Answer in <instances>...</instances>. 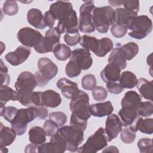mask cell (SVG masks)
<instances>
[{
  "mask_svg": "<svg viewBox=\"0 0 153 153\" xmlns=\"http://www.w3.org/2000/svg\"><path fill=\"white\" fill-rule=\"evenodd\" d=\"M137 147L141 153L152 152V141L150 138H142L137 142Z\"/></svg>",
  "mask_w": 153,
  "mask_h": 153,
  "instance_id": "f6af8a7d",
  "label": "cell"
},
{
  "mask_svg": "<svg viewBox=\"0 0 153 153\" xmlns=\"http://www.w3.org/2000/svg\"><path fill=\"white\" fill-rule=\"evenodd\" d=\"M123 5L126 10L137 14L139 11V1H123Z\"/></svg>",
  "mask_w": 153,
  "mask_h": 153,
  "instance_id": "816d5d0a",
  "label": "cell"
},
{
  "mask_svg": "<svg viewBox=\"0 0 153 153\" xmlns=\"http://www.w3.org/2000/svg\"><path fill=\"white\" fill-rule=\"evenodd\" d=\"M43 128L46 133V135L50 137L54 135L59 129V126L51 120H47L45 121Z\"/></svg>",
  "mask_w": 153,
  "mask_h": 153,
  "instance_id": "c3c4849f",
  "label": "cell"
},
{
  "mask_svg": "<svg viewBox=\"0 0 153 153\" xmlns=\"http://www.w3.org/2000/svg\"><path fill=\"white\" fill-rule=\"evenodd\" d=\"M2 10L5 14L7 16H14L19 11V7L16 1H5L3 4Z\"/></svg>",
  "mask_w": 153,
  "mask_h": 153,
  "instance_id": "f35d334b",
  "label": "cell"
},
{
  "mask_svg": "<svg viewBox=\"0 0 153 153\" xmlns=\"http://www.w3.org/2000/svg\"><path fill=\"white\" fill-rule=\"evenodd\" d=\"M136 132L133 131L130 127L122 128L120 134L121 140L127 144H130L134 142L136 138Z\"/></svg>",
  "mask_w": 153,
  "mask_h": 153,
  "instance_id": "ee69618b",
  "label": "cell"
},
{
  "mask_svg": "<svg viewBox=\"0 0 153 153\" xmlns=\"http://www.w3.org/2000/svg\"><path fill=\"white\" fill-rule=\"evenodd\" d=\"M60 34L56 27L50 28L45 33L40 42L34 47L35 51L39 54L53 52L54 48L60 44Z\"/></svg>",
  "mask_w": 153,
  "mask_h": 153,
  "instance_id": "ba28073f",
  "label": "cell"
},
{
  "mask_svg": "<svg viewBox=\"0 0 153 153\" xmlns=\"http://www.w3.org/2000/svg\"><path fill=\"white\" fill-rule=\"evenodd\" d=\"M119 82L124 88L130 89L136 86L137 79L136 75L133 72L126 71L120 75Z\"/></svg>",
  "mask_w": 153,
  "mask_h": 153,
  "instance_id": "4dcf8cb0",
  "label": "cell"
},
{
  "mask_svg": "<svg viewBox=\"0 0 153 153\" xmlns=\"http://www.w3.org/2000/svg\"><path fill=\"white\" fill-rule=\"evenodd\" d=\"M37 66L41 75L50 81L54 78L58 73L57 65L47 57H41L38 60Z\"/></svg>",
  "mask_w": 153,
  "mask_h": 153,
  "instance_id": "9a60e30c",
  "label": "cell"
},
{
  "mask_svg": "<svg viewBox=\"0 0 153 153\" xmlns=\"http://www.w3.org/2000/svg\"><path fill=\"white\" fill-rule=\"evenodd\" d=\"M70 126L74 128L84 131L87 128V120L82 119L72 113L70 120Z\"/></svg>",
  "mask_w": 153,
  "mask_h": 153,
  "instance_id": "60d3db41",
  "label": "cell"
},
{
  "mask_svg": "<svg viewBox=\"0 0 153 153\" xmlns=\"http://www.w3.org/2000/svg\"><path fill=\"white\" fill-rule=\"evenodd\" d=\"M123 126L127 127L132 124L137 118V109L132 107H122L118 112Z\"/></svg>",
  "mask_w": 153,
  "mask_h": 153,
  "instance_id": "cb8c5ba5",
  "label": "cell"
},
{
  "mask_svg": "<svg viewBox=\"0 0 153 153\" xmlns=\"http://www.w3.org/2000/svg\"><path fill=\"white\" fill-rule=\"evenodd\" d=\"M31 53L30 48L23 45H19L17 49L8 53L5 56V60L12 66H18L25 62Z\"/></svg>",
  "mask_w": 153,
  "mask_h": 153,
  "instance_id": "5bb4252c",
  "label": "cell"
},
{
  "mask_svg": "<svg viewBox=\"0 0 153 153\" xmlns=\"http://www.w3.org/2000/svg\"><path fill=\"white\" fill-rule=\"evenodd\" d=\"M70 60L75 62L81 70L88 69L93 64L90 51L85 48H76L72 51Z\"/></svg>",
  "mask_w": 153,
  "mask_h": 153,
  "instance_id": "8fae6325",
  "label": "cell"
},
{
  "mask_svg": "<svg viewBox=\"0 0 153 153\" xmlns=\"http://www.w3.org/2000/svg\"><path fill=\"white\" fill-rule=\"evenodd\" d=\"M91 93L93 99L98 102L105 100L108 96V91L102 86H96L92 90Z\"/></svg>",
  "mask_w": 153,
  "mask_h": 153,
  "instance_id": "7dc6e473",
  "label": "cell"
},
{
  "mask_svg": "<svg viewBox=\"0 0 153 153\" xmlns=\"http://www.w3.org/2000/svg\"><path fill=\"white\" fill-rule=\"evenodd\" d=\"M41 91H35L33 92L32 96V104L35 106H40L41 105Z\"/></svg>",
  "mask_w": 153,
  "mask_h": 153,
  "instance_id": "680465c9",
  "label": "cell"
},
{
  "mask_svg": "<svg viewBox=\"0 0 153 153\" xmlns=\"http://www.w3.org/2000/svg\"><path fill=\"white\" fill-rule=\"evenodd\" d=\"M37 117L38 110L36 106L20 109L11 123V128L15 130L17 135L21 136L26 131L27 123L34 120Z\"/></svg>",
  "mask_w": 153,
  "mask_h": 153,
  "instance_id": "7a4b0ae2",
  "label": "cell"
},
{
  "mask_svg": "<svg viewBox=\"0 0 153 153\" xmlns=\"http://www.w3.org/2000/svg\"><path fill=\"white\" fill-rule=\"evenodd\" d=\"M108 62L117 65L121 70L124 69L127 66L125 54L121 47L120 44H118L114 48L108 57Z\"/></svg>",
  "mask_w": 153,
  "mask_h": 153,
  "instance_id": "7402d4cb",
  "label": "cell"
},
{
  "mask_svg": "<svg viewBox=\"0 0 153 153\" xmlns=\"http://www.w3.org/2000/svg\"><path fill=\"white\" fill-rule=\"evenodd\" d=\"M114 107L110 101L94 103L90 105V111L91 115L94 117H103L108 116L112 114Z\"/></svg>",
  "mask_w": 153,
  "mask_h": 153,
  "instance_id": "44dd1931",
  "label": "cell"
},
{
  "mask_svg": "<svg viewBox=\"0 0 153 153\" xmlns=\"http://www.w3.org/2000/svg\"><path fill=\"white\" fill-rule=\"evenodd\" d=\"M38 145L31 143L27 145L26 148L25 152H38Z\"/></svg>",
  "mask_w": 153,
  "mask_h": 153,
  "instance_id": "94428289",
  "label": "cell"
},
{
  "mask_svg": "<svg viewBox=\"0 0 153 153\" xmlns=\"http://www.w3.org/2000/svg\"><path fill=\"white\" fill-rule=\"evenodd\" d=\"M60 34L77 33L79 31V23L75 10H72L67 16L59 20L56 27Z\"/></svg>",
  "mask_w": 153,
  "mask_h": 153,
  "instance_id": "30bf717a",
  "label": "cell"
},
{
  "mask_svg": "<svg viewBox=\"0 0 153 153\" xmlns=\"http://www.w3.org/2000/svg\"><path fill=\"white\" fill-rule=\"evenodd\" d=\"M16 132L13 128L4 126L1 123L0 127V146L10 145L15 140Z\"/></svg>",
  "mask_w": 153,
  "mask_h": 153,
  "instance_id": "484cf974",
  "label": "cell"
},
{
  "mask_svg": "<svg viewBox=\"0 0 153 153\" xmlns=\"http://www.w3.org/2000/svg\"><path fill=\"white\" fill-rule=\"evenodd\" d=\"M95 8L93 1H84L79 8V30L83 33H91L95 30L92 13Z\"/></svg>",
  "mask_w": 153,
  "mask_h": 153,
  "instance_id": "52a82bcc",
  "label": "cell"
},
{
  "mask_svg": "<svg viewBox=\"0 0 153 153\" xmlns=\"http://www.w3.org/2000/svg\"><path fill=\"white\" fill-rule=\"evenodd\" d=\"M121 69L112 63H109L100 72L102 80L106 84L108 82L119 81Z\"/></svg>",
  "mask_w": 153,
  "mask_h": 153,
  "instance_id": "d6986e66",
  "label": "cell"
},
{
  "mask_svg": "<svg viewBox=\"0 0 153 153\" xmlns=\"http://www.w3.org/2000/svg\"><path fill=\"white\" fill-rule=\"evenodd\" d=\"M29 140L30 142L36 145L44 143L46 140V133L44 129L39 126H34L29 131Z\"/></svg>",
  "mask_w": 153,
  "mask_h": 153,
  "instance_id": "83f0119b",
  "label": "cell"
},
{
  "mask_svg": "<svg viewBox=\"0 0 153 153\" xmlns=\"http://www.w3.org/2000/svg\"><path fill=\"white\" fill-rule=\"evenodd\" d=\"M127 29L131 30L128 33L130 36L137 39H142L151 32L152 22L147 16H137L131 20Z\"/></svg>",
  "mask_w": 153,
  "mask_h": 153,
  "instance_id": "3957f363",
  "label": "cell"
},
{
  "mask_svg": "<svg viewBox=\"0 0 153 153\" xmlns=\"http://www.w3.org/2000/svg\"><path fill=\"white\" fill-rule=\"evenodd\" d=\"M10 100H17V92L8 85L0 87V105L1 108L5 106L7 102Z\"/></svg>",
  "mask_w": 153,
  "mask_h": 153,
  "instance_id": "f546056e",
  "label": "cell"
},
{
  "mask_svg": "<svg viewBox=\"0 0 153 153\" xmlns=\"http://www.w3.org/2000/svg\"><path fill=\"white\" fill-rule=\"evenodd\" d=\"M35 77L36 79V81L37 82V84L38 86L39 87H44L45 85H46L49 81H47L46 79H45L42 75L41 74L39 73V71H37L35 74Z\"/></svg>",
  "mask_w": 153,
  "mask_h": 153,
  "instance_id": "9f6ffc18",
  "label": "cell"
},
{
  "mask_svg": "<svg viewBox=\"0 0 153 153\" xmlns=\"http://www.w3.org/2000/svg\"><path fill=\"white\" fill-rule=\"evenodd\" d=\"M62 102V98L59 93L53 90H47L41 92V105L48 108H56Z\"/></svg>",
  "mask_w": 153,
  "mask_h": 153,
  "instance_id": "ac0fdd59",
  "label": "cell"
},
{
  "mask_svg": "<svg viewBox=\"0 0 153 153\" xmlns=\"http://www.w3.org/2000/svg\"><path fill=\"white\" fill-rule=\"evenodd\" d=\"M37 85L35 75L29 71L22 72L18 76L14 84L16 91L23 90L33 91Z\"/></svg>",
  "mask_w": 153,
  "mask_h": 153,
  "instance_id": "4fadbf2b",
  "label": "cell"
},
{
  "mask_svg": "<svg viewBox=\"0 0 153 153\" xmlns=\"http://www.w3.org/2000/svg\"><path fill=\"white\" fill-rule=\"evenodd\" d=\"M64 40L68 45L70 46H74L78 43L80 42L81 36L79 32L74 33H66L64 36Z\"/></svg>",
  "mask_w": 153,
  "mask_h": 153,
  "instance_id": "f907efd6",
  "label": "cell"
},
{
  "mask_svg": "<svg viewBox=\"0 0 153 153\" xmlns=\"http://www.w3.org/2000/svg\"><path fill=\"white\" fill-rule=\"evenodd\" d=\"M38 110V117L41 120H45L48 117V111L46 107L43 106H36Z\"/></svg>",
  "mask_w": 153,
  "mask_h": 153,
  "instance_id": "6f0895ef",
  "label": "cell"
},
{
  "mask_svg": "<svg viewBox=\"0 0 153 153\" xmlns=\"http://www.w3.org/2000/svg\"><path fill=\"white\" fill-rule=\"evenodd\" d=\"M141 99L140 96L135 91H128L122 99L121 105L122 107H132L137 109Z\"/></svg>",
  "mask_w": 153,
  "mask_h": 153,
  "instance_id": "f1b7e54d",
  "label": "cell"
},
{
  "mask_svg": "<svg viewBox=\"0 0 153 153\" xmlns=\"http://www.w3.org/2000/svg\"><path fill=\"white\" fill-rule=\"evenodd\" d=\"M38 152L39 153H55L54 149L50 142L44 143L38 146Z\"/></svg>",
  "mask_w": 153,
  "mask_h": 153,
  "instance_id": "11a10c76",
  "label": "cell"
},
{
  "mask_svg": "<svg viewBox=\"0 0 153 153\" xmlns=\"http://www.w3.org/2000/svg\"><path fill=\"white\" fill-rule=\"evenodd\" d=\"M27 19L28 23L36 29H42L47 27L44 22V16L38 8L30 9L27 11Z\"/></svg>",
  "mask_w": 153,
  "mask_h": 153,
  "instance_id": "603a6c76",
  "label": "cell"
},
{
  "mask_svg": "<svg viewBox=\"0 0 153 153\" xmlns=\"http://www.w3.org/2000/svg\"><path fill=\"white\" fill-rule=\"evenodd\" d=\"M153 104L152 101L140 102L137 108V115L139 117H148L152 115Z\"/></svg>",
  "mask_w": 153,
  "mask_h": 153,
  "instance_id": "8d00e7d4",
  "label": "cell"
},
{
  "mask_svg": "<svg viewBox=\"0 0 153 153\" xmlns=\"http://www.w3.org/2000/svg\"><path fill=\"white\" fill-rule=\"evenodd\" d=\"M109 4L113 7H118L123 5L122 1H109Z\"/></svg>",
  "mask_w": 153,
  "mask_h": 153,
  "instance_id": "be15d7a7",
  "label": "cell"
},
{
  "mask_svg": "<svg viewBox=\"0 0 153 153\" xmlns=\"http://www.w3.org/2000/svg\"><path fill=\"white\" fill-rule=\"evenodd\" d=\"M137 88L141 96L145 99L151 101L153 99V84L152 81L140 78L137 79Z\"/></svg>",
  "mask_w": 153,
  "mask_h": 153,
  "instance_id": "d4e9b609",
  "label": "cell"
},
{
  "mask_svg": "<svg viewBox=\"0 0 153 153\" xmlns=\"http://www.w3.org/2000/svg\"><path fill=\"white\" fill-rule=\"evenodd\" d=\"M55 57L60 61H65L69 59L72 54L71 48L64 44H58L53 51Z\"/></svg>",
  "mask_w": 153,
  "mask_h": 153,
  "instance_id": "836d02e7",
  "label": "cell"
},
{
  "mask_svg": "<svg viewBox=\"0 0 153 153\" xmlns=\"http://www.w3.org/2000/svg\"><path fill=\"white\" fill-rule=\"evenodd\" d=\"M17 100L23 106H29L33 105L32 102V96L33 91L17 90Z\"/></svg>",
  "mask_w": 153,
  "mask_h": 153,
  "instance_id": "74e56055",
  "label": "cell"
},
{
  "mask_svg": "<svg viewBox=\"0 0 153 153\" xmlns=\"http://www.w3.org/2000/svg\"><path fill=\"white\" fill-rule=\"evenodd\" d=\"M80 45L83 47V48L91 50L94 53V54H95L98 49L99 39L92 36L84 35L81 38Z\"/></svg>",
  "mask_w": 153,
  "mask_h": 153,
  "instance_id": "d6a6232c",
  "label": "cell"
},
{
  "mask_svg": "<svg viewBox=\"0 0 153 153\" xmlns=\"http://www.w3.org/2000/svg\"><path fill=\"white\" fill-rule=\"evenodd\" d=\"M89 100L88 94L79 90L70 102L69 108L72 113L84 120H87L90 118L92 115L90 111Z\"/></svg>",
  "mask_w": 153,
  "mask_h": 153,
  "instance_id": "8992f818",
  "label": "cell"
},
{
  "mask_svg": "<svg viewBox=\"0 0 153 153\" xmlns=\"http://www.w3.org/2000/svg\"><path fill=\"white\" fill-rule=\"evenodd\" d=\"M127 28L120 24H114L111 28V32L114 36L117 38L124 36L127 32Z\"/></svg>",
  "mask_w": 153,
  "mask_h": 153,
  "instance_id": "681fc988",
  "label": "cell"
},
{
  "mask_svg": "<svg viewBox=\"0 0 153 153\" xmlns=\"http://www.w3.org/2000/svg\"><path fill=\"white\" fill-rule=\"evenodd\" d=\"M72 10L73 7L71 2L59 1L51 4L49 11L56 20H60L67 16Z\"/></svg>",
  "mask_w": 153,
  "mask_h": 153,
  "instance_id": "e0dca14e",
  "label": "cell"
},
{
  "mask_svg": "<svg viewBox=\"0 0 153 153\" xmlns=\"http://www.w3.org/2000/svg\"><path fill=\"white\" fill-rule=\"evenodd\" d=\"M125 56L126 60H130L133 59L138 53L139 48L137 44L134 42H128L123 45H121Z\"/></svg>",
  "mask_w": 153,
  "mask_h": 153,
  "instance_id": "d590c367",
  "label": "cell"
},
{
  "mask_svg": "<svg viewBox=\"0 0 153 153\" xmlns=\"http://www.w3.org/2000/svg\"><path fill=\"white\" fill-rule=\"evenodd\" d=\"M81 69L74 62L69 60L65 67V74L69 78H75L80 75Z\"/></svg>",
  "mask_w": 153,
  "mask_h": 153,
  "instance_id": "b9f144b4",
  "label": "cell"
},
{
  "mask_svg": "<svg viewBox=\"0 0 153 153\" xmlns=\"http://www.w3.org/2000/svg\"><path fill=\"white\" fill-rule=\"evenodd\" d=\"M106 88L109 92L115 94H120L124 90V88L120 84L119 81L106 83Z\"/></svg>",
  "mask_w": 153,
  "mask_h": 153,
  "instance_id": "f5cc1de1",
  "label": "cell"
},
{
  "mask_svg": "<svg viewBox=\"0 0 153 153\" xmlns=\"http://www.w3.org/2000/svg\"><path fill=\"white\" fill-rule=\"evenodd\" d=\"M107 143L105 130L100 127L88 138L82 146L78 148L77 151L79 153H95L105 148L108 145Z\"/></svg>",
  "mask_w": 153,
  "mask_h": 153,
  "instance_id": "5b68a950",
  "label": "cell"
},
{
  "mask_svg": "<svg viewBox=\"0 0 153 153\" xmlns=\"http://www.w3.org/2000/svg\"><path fill=\"white\" fill-rule=\"evenodd\" d=\"M50 142L52 144L55 153H63L66 150V143L58 131L51 137Z\"/></svg>",
  "mask_w": 153,
  "mask_h": 153,
  "instance_id": "e575fe53",
  "label": "cell"
},
{
  "mask_svg": "<svg viewBox=\"0 0 153 153\" xmlns=\"http://www.w3.org/2000/svg\"><path fill=\"white\" fill-rule=\"evenodd\" d=\"M18 110L16 107L11 106L1 108V116H2L6 121L11 123L15 118Z\"/></svg>",
  "mask_w": 153,
  "mask_h": 153,
  "instance_id": "ab89813d",
  "label": "cell"
},
{
  "mask_svg": "<svg viewBox=\"0 0 153 153\" xmlns=\"http://www.w3.org/2000/svg\"><path fill=\"white\" fill-rule=\"evenodd\" d=\"M96 79L93 74H87L81 79V85L84 90H92L96 86Z\"/></svg>",
  "mask_w": 153,
  "mask_h": 153,
  "instance_id": "7bdbcfd3",
  "label": "cell"
},
{
  "mask_svg": "<svg viewBox=\"0 0 153 153\" xmlns=\"http://www.w3.org/2000/svg\"><path fill=\"white\" fill-rule=\"evenodd\" d=\"M1 85H7L10 82V77L7 72L0 71Z\"/></svg>",
  "mask_w": 153,
  "mask_h": 153,
  "instance_id": "91938a15",
  "label": "cell"
},
{
  "mask_svg": "<svg viewBox=\"0 0 153 153\" xmlns=\"http://www.w3.org/2000/svg\"><path fill=\"white\" fill-rule=\"evenodd\" d=\"M58 133L66 143V150L71 152L77 151L79 145L84 140V131L71 126L61 127L59 129Z\"/></svg>",
  "mask_w": 153,
  "mask_h": 153,
  "instance_id": "277c9868",
  "label": "cell"
},
{
  "mask_svg": "<svg viewBox=\"0 0 153 153\" xmlns=\"http://www.w3.org/2000/svg\"><path fill=\"white\" fill-rule=\"evenodd\" d=\"M49 118L55 122L59 127L63 126L67 121L66 115L64 112L60 111L53 112L50 113L49 115Z\"/></svg>",
  "mask_w": 153,
  "mask_h": 153,
  "instance_id": "bcb514c9",
  "label": "cell"
},
{
  "mask_svg": "<svg viewBox=\"0 0 153 153\" xmlns=\"http://www.w3.org/2000/svg\"><path fill=\"white\" fill-rule=\"evenodd\" d=\"M123 124L120 117L115 114L108 115L106 120L105 132L108 142L112 141L121 132Z\"/></svg>",
  "mask_w": 153,
  "mask_h": 153,
  "instance_id": "7c38bea8",
  "label": "cell"
},
{
  "mask_svg": "<svg viewBox=\"0 0 153 153\" xmlns=\"http://www.w3.org/2000/svg\"><path fill=\"white\" fill-rule=\"evenodd\" d=\"M44 36L37 30L31 27H25L20 29L17 34L18 41L27 47H35Z\"/></svg>",
  "mask_w": 153,
  "mask_h": 153,
  "instance_id": "9c48e42d",
  "label": "cell"
},
{
  "mask_svg": "<svg viewBox=\"0 0 153 153\" xmlns=\"http://www.w3.org/2000/svg\"><path fill=\"white\" fill-rule=\"evenodd\" d=\"M114 44L112 41L109 38H103L99 39V47L95 55L102 57L108 54L111 50L113 49Z\"/></svg>",
  "mask_w": 153,
  "mask_h": 153,
  "instance_id": "1f68e13d",
  "label": "cell"
},
{
  "mask_svg": "<svg viewBox=\"0 0 153 153\" xmlns=\"http://www.w3.org/2000/svg\"><path fill=\"white\" fill-rule=\"evenodd\" d=\"M130 127L134 132L139 130L143 133L151 134L153 133V119H143L142 117L138 116Z\"/></svg>",
  "mask_w": 153,
  "mask_h": 153,
  "instance_id": "ffe728a7",
  "label": "cell"
},
{
  "mask_svg": "<svg viewBox=\"0 0 153 153\" xmlns=\"http://www.w3.org/2000/svg\"><path fill=\"white\" fill-rule=\"evenodd\" d=\"M115 11L116 14L115 23L122 25L127 28L133 18L137 16V14L130 11L124 8H118Z\"/></svg>",
  "mask_w": 153,
  "mask_h": 153,
  "instance_id": "4316f807",
  "label": "cell"
},
{
  "mask_svg": "<svg viewBox=\"0 0 153 153\" xmlns=\"http://www.w3.org/2000/svg\"><path fill=\"white\" fill-rule=\"evenodd\" d=\"M56 86L61 90L62 95L69 99L74 98L79 91L78 84L66 78H60L56 82Z\"/></svg>",
  "mask_w": 153,
  "mask_h": 153,
  "instance_id": "2e32d148",
  "label": "cell"
},
{
  "mask_svg": "<svg viewBox=\"0 0 153 153\" xmlns=\"http://www.w3.org/2000/svg\"><path fill=\"white\" fill-rule=\"evenodd\" d=\"M56 19L53 15V14L50 11H46L44 14V22L46 26H48L50 28L53 27V26L55 23Z\"/></svg>",
  "mask_w": 153,
  "mask_h": 153,
  "instance_id": "db71d44e",
  "label": "cell"
},
{
  "mask_svg": "<svg viewBox=\"0 0 153 153\" xmlns=\"http://www.w3.org/2000/svg\"><path fill=\"white\" fill-rule=\"evenodd\" d=\"M103 152H119V151L117 148V147L115 146H108L107 148H105L103 151Z\"/></svg>",
  "mask_w": 153,
  "mask_h": 153,
  "instance_id": "6125c7cd",
  "label": "cell"
},
{
  "mask_svg": "<svg viewBox=\"0 0 153 153\" xmlns=\"http://www.w3.org/2000/svg\"><path fill=\"white\" fill-rule=\"evenodd\" d=\"M92 17L95 29L101 33H107L109 26L114 25L116 22L115 10L110 6L95 7Z\"/></svg>",
  "mask_w": 153,
  "mask_h": 153,
  "instance_id": "6da1fadb",
  "label": "cell"
}]
</instances>
